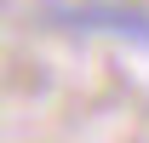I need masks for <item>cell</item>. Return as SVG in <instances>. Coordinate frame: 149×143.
<instances>
[]
</instances>
